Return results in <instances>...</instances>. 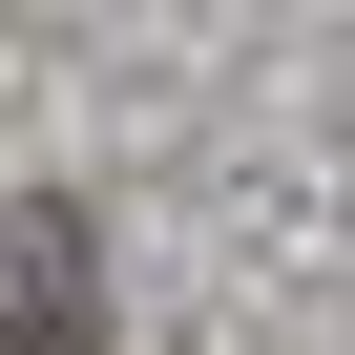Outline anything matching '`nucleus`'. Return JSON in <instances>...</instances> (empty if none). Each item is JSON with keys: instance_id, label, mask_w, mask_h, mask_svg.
<instances>
[{"instance_id": "obj_1", "label": "nucleus", "mask_w": 355, "mask_h": 355, "mask_svg": "<svg viewBox=\"0 0 355 355\" xmlns=\"http://www.w3.org/2000/svg\"><path fill=\"white\" fill-rule=\"evenodd\" d=\"M0 355H105V251H84V209H0Z\"/></svg>"}]
</instances>
